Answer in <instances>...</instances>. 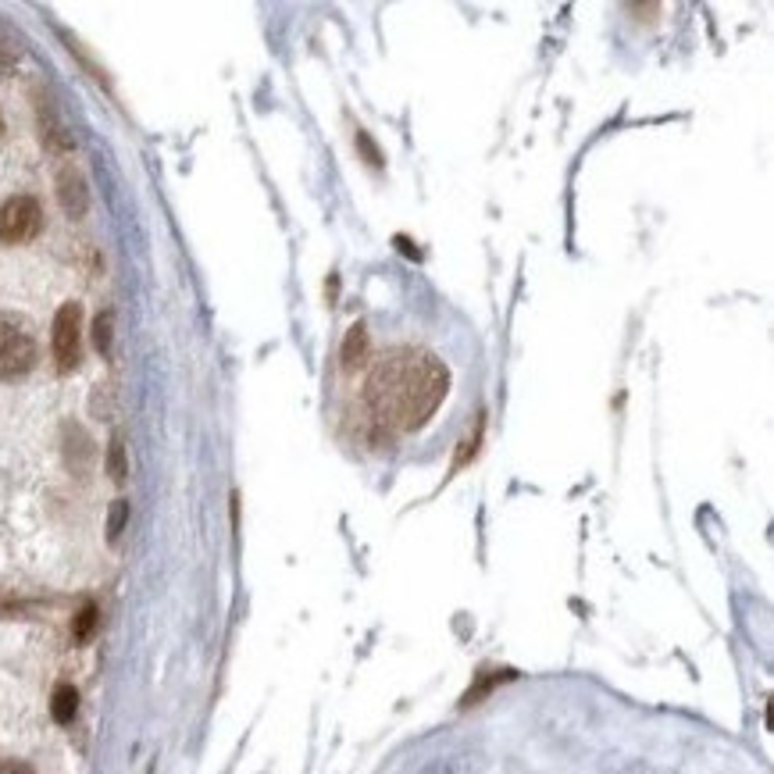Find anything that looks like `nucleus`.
<instances>
[{
    "instance_id": "nucleus-1",
    "label": "nucleus",
    "mask_w": 774,
    "mask_h": 774,
    "mask_svg": "<svg viewBox=\"0 0 774 774\" xmlns=\"http://www.w3.org/2000/svg\"><path fill=\"white\" fill-rule=\"evenodd\" d=\"M450 390V372L425 350H390L364 382V403L385 432L422 429Z\"/></svg>"
},
{
    "instance_id": "nucleus-2",
    "label": "nucleus",
    "mask_w": 774,
    "mask_h": 774,
    "mask_svg": "<svg viewBox=\"0 0 774 774\" xmlns=\"http://www.w3.org/2000/svg\"><path fill=\"white\" fill-rule=\"evenodd\" d=\"M37 364V340L14 318H0V382H14Z\"/></svg>"
},
{
    "instance_id": "nucleus-3",
    "label": "nucleus",
    "mask_w": 774,
    "mask_h": 774,
    "mask_svg": "<svg viewBox=\"0 0 774 774\" xmlns=\"http://www.w3.org/2000/svg\"><path fill=\"white\" fill-rule=\"evenodd\" d=\"M83 358V308L72 300L54 314V361L61 372H72Z\"/></svg>"
},
{
    "instance_id": "nucleus-4",
    "label": "nucleus",
    "mask_w": 774,
    "mask_h": 774,
    "mask_svg": "<svg viewBox=\"0 0 774 774\" xmlns=\"http://www.w3.org/2000/svg\"><path fill=\"white\" fill-rule=\"evenodd\" d=\"M43 215L40 204L32 197H11L4 207H0V239L4 244H25L40 233Z\"/></svg>"
},
{
    "instance_id": "nucleus-5",
    "label": "nucleus",
    "mask_w": 774,
    "mask_h": 774,
    "mask_svg": "<svg viewBox=\"0 0 774 774\" xmlns=\"http://www.w3.org/2000/svg\"><path fill=\"white\" fill-rule=\"evenodd\" d=\"M58 197H61V207L69 218H83L86 207H90V189L83 183V175H79L75 168H64L58 175Z\"/></svg>"
},
{
    "instance_id": "nucleus-6",
    "label": "nucleus",
    "mask_w": 774,
    "mask_h": 774,
    "mask_svg": "<svg viewBox=\"0 0 774 774\" xmlns=\"http://www.w3.org/2000/svg\"><path fill=\"white\" fill-rule=\"evenodd\" d=\"M40 136H43V143H47V147H51L54 154L72 151V136L64 133V125L58 122L54 107L47 104V101H40Z\"/></svg>"
},
{
    "instance_id": "nucleus-7",
    "label": "nucleus",
    "mask_w": 774,
    "mask_h": 774,
    "mask_svg": "<svg viewBox=\"0 0 774 774\" xmlns=\"http://www.w3.org/2000/svg\"><path fill=\"white\" fill-rule=\"evenodd\" d=\"M364 361H368V332H364V326H353L347 332V343H343V368L353 372V368H361Z\"/></svg>"
},
{
    "instance_id": "nucleus-8",
    "label": "nucleus",
    "mask_w": 774,
    "mask_h": 774,
    "mask_svg": "<svg viewBox=\"0 0 774 774\" xmlns=\"http://www.w3.org/2000/svg\"><path fill=\"white\" fill-rule=\"evenodd\" d=\"M75 711H79V692H75L69 682L58 685L54 696H51V714H54V721H58V724H69V721L75 718Z\"/></svg>"
},
{
    "instance_id": "nucleus-9",
    "label": "nucleus",
    "mask_w": 774,
    "mask_h": 774,
    "mask_svg": "<svg viewBox=\"0 0 774 774\" xmlns=\"http://www.w3.org/2000/svg\"><path fill=\"white\" fill-rule=\"evenodd\" d=\"M93 632H96V607L86 603V607L75 615V621H72V639H75V642H90Z\"/></svg>"
},
{
    "instance_id": "nucleus-10",
    "label": "nucleus",
    "mask_w": 774,
    "mask_h": 774,
    "mask_svg": "<svg viewBox=\"0 0 774 774\" xmlns=\"http://www.w3.org/2000/svg\"><path fill=\"white\" fill-rule=\"evenodd\" d=\"M93 343H96V350H101V353H111V311L96 314V321H93Z\"/></svg>"
},
{
    "instance_id": "nucleus-11",
    "label": "nucleus",
    "mask_w": 774,
    "mask_h": 774,
    "mask_svg": "<svg viewBox=\"0 0 774 774\" xmlns=\"http://www.w3.org/2000/svg\"><path fill=\"white\" fill-rule=\"evenodd\" d=\"M504 679H510V671H499V674H486V679H478V685H475V689H467L464 706H467V703H478V700L486 696V692L493 689V685H499Z\"/></svg>"
},
{
    "instance_id": "nucleus-12",
    "label": "nucleus",
    "mask_w": 774,
    "mask_h": 774,
    "mask_svg": "<svg viewBox=\"0 0 774 774\" xmlns=\"http://www.w3.org/2000/svg\"><path fill=\"white\" fill-rule=\"evenodd\" d=\"M107 472H111V478H125V450H122L118 435L111 440V450H107Z\"/></svg>"
},
{
    "instance_id": "nucleus-13",
    "label": "nucleus",
    "mask_w": 774,
    "mask_h": 774,
    "mask_svg": "<svg viewBox=\"0 0 774 774\" xmlns=\"http://www.w3.org/2000/svg\"><path fill=\"white\" fill-rule=\"evenodd\" d=\"M125 518H128V504H125V499H118V504L111 507V518H107V539H118L122 536Z\"/></svg>"
},
{
    "instance_id": "nucleus-14",
    "label": "nucleus",
    "mask_w": 774,
    "mask_h": 774,
    "mask_svg": "<svg viewBox=\"0 0 774 774\" xmlns=\"http://www.w3.org/2000/svg\"><path fill=\"white\" fill-rule=\"evenodd\" d=\"M0 774H37L25 761H0Z\"/></svg>"
},
{
    "instance_id": "nucleus-15",
    "label": "nucleus",
    "mask_w": 774,
    "mask_h": 774,
    "mask_svg": "<svg viewBox=\"0 0 774 774\" xmlns=\"http://www.w3.org/2000/svg\"><path fill=\"white\" fill-rule=\"evenodd\" d=\"M358 143H361V147H364V154H368V161H372V165H382V157H379V151L372 147V140H368V136L361 133V128H358Z\"/></svg>"
},
{
    "instance_id": "nucleus-16",
    "label": "nucleus",
    "mask_w": 774,
    "mask_h": 774,
    "mask_svg": "<svg viewBox=\"0 0 774 774\" xmlns=\"http://www.w3.org/2000/svg\"><path fill=\"white\" fill-rule=\"evenodd\" d=\"M0 136H4V118H0Z\"/></svg>"
}]
</instances>
